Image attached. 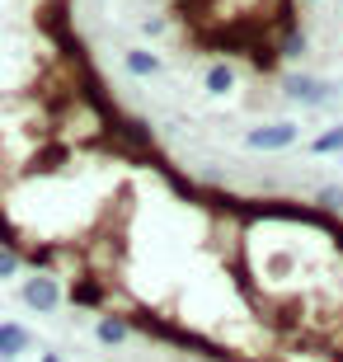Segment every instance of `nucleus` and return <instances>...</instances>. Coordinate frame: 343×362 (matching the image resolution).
<instances>
[{"label": "nucleus", "mask_w": 343, "mask_h": 362, "mask_svg": "<svg viewBox=\"0 0 343 362\" xmlns=\"http://www.w3.org/2000/svg\"><path fill=\"white\" fill-rule=\"evenodd\" d=\"M296 141H301V122H291V118L254 122L250 132H245V146H250V151H264V156H273V151H291Z\"/></svg>", "instance_id": "1"}, {"label": "nucleus", "mask_w": 343, "mask_h": 362, "mask_svg": "<svg viewBox=\"0 0 343 362\" xmlns=\"http://www.w3.org/2000/svg\"><path fill=\"white\" fill-rule=\"evenodd\" d=\"M19 301L28 310H38V315H57L62 301H66V287L57 282V273H28L24 287H19Z\"/></svg>", "instance_id": "2"}, {"label": "nucleus", "mask_w": 343, "mask_h": 362, "mask_svg": "<svg viewBox=\"0 0 343 362\" xmlns=\"http://www.w3.org/2000/svg\"><path fill=\"white\" fill-rule=\"evenodd\" d=\"M282 90H287L291 104H301V108H330L334 99H339V85L320 81V76H306V71L282 76Z\"/></svg>", "instance_id": "3"}, {"label": "nucleus", "mask_w": 343, "mask_h": 362, "mask_svg": "<svg viewBox=\"0 0 343 362\" xmlns=\"http://www.w3.org/2000/svg\"><path fill=\"white\" fill-rule=\"evenodd\" d=\"M66 301L76 310H104L108 306V278L94 269H80L76 278L66 282Z\"/></svg>", "instance_id": "4"}, {"label": "nucleus", "mask_w": 343, "mask_h": 362, "mask_svg": "<svg viewBox=\"0 0 343 362\" xmlns=\"http://www.w3.org/2000/svg\"><path fill=\"white\" fill-rule=\"evenodd\" d=\"M273 47H277V62H301V57L310 52V38H306V28H301V19H287V24L277 28V38H273Z\"/></svg>", "instance_id": "5"}, {"label": "nucleus", "mask_w": 343, "mask_h": 362, "mask_svg": "<svg viewBox=\"0 0 343 362\" xmlns=\"http://www.w3.org/2000/svg\"><path fill=\"white\" fill-rule=\"evenodd\" d=\"M132 334H136V329H132V320H127L122 310H104V315H99V325H94V339H99L104 349H122Z\"/></svg>", "instance_id": "6"}, {"label": "nucleus", "mask_w": 343, "mask_h": 362, "mask_svg": "<svg viewBox=\"0 0 343 362\" xmlns=\"http://www.w3.org/2000/svg\"><path fill=\"white\" fill-rule=\"evenodd\" d=\"M28 349H33V334H28V325H19V320H0V362L24 358Z\"/></svg>", "instance_id": "7"}, {"label": "nucleus", "mask_w": 343, "mask_h": 362, "mask_svg": "<svg viewBox=\"0 0 343 362\" xmlns=\"http://www.w3.org/2000/svg\"><path fill=\"white\" fill-rule=\"evenodd\" d=\"M122 71H127L132 81H156L160 71H165V62H160V52H151V47H127V52H122Z\"/></svg>", "instance_id": "8"}, {"label": "nucleus", "mask_w": 343, "mask_h": 362, "mask_svg": "<svg viewBox=\"0 0 343 362\" xmlns=\"http://www.w3.org/2000/svg\"><path fill=\"white\" fill-rule=\"evenodd\" d=\"M19 255H24V269H33V273H57V264H62V250L47 240H24Z\"/></svg>", "instance_id": "9"}, {"label": "nucleus", "mask_w": 343, "mask_h": 362, "mask_svg": "<svg viewBox=\"0 0 343 362\" xmlns=\"http://www.w3.org/2000/svg\"><path fill=\"white\" fill-rule=\"evenodd\" d=\"M306 156H343V122L325 127L320 136H310L306 141Z\"/></svg>", "instance_id": "10"}, {"label": "nucleus", "mask_w": 343, "mask_h": 362, "mask_svg": "<svg viewBox=\"0 0 343 362\" xmlns=\"http://www.w3.org/2000/svg\"><path fill=\"white\" fill-rule=\"evenodd\" d=\"M202 90H207V94H231V90H236V66H226V62H211L207 76H202Z\"/></svg>", "instance_id": "11"}, {"label": "nucleus", "mask_w": 343, "mask_h": 362, "mask_svg": "<svg viewBox=\"0 0 343 362\" xmlns=\"http://www.w3.org/2000/svg\"><path fill=\"white\" fill-rule=\"evenodd\" d=\"M24 273V255L19 250H10V245H0V282H10Z\"/></svg>", "instance_id": "12"}, {"label": "nucleus", "mask_w": 343, "mask_h": 362, "mask_svg": "<svg viewBox=\"0 0 343 362\" xmlns=\"http://www.w3.org/2000/svg\"><path fill=\"white\" fill-rule=\"evenodd\" d=\"M315 207H320L325 216H330V212H343V184H325V188L315 193Z\"/></svg>", "instance_id": "13"}, {"label": "nucleus", "mask_w": 343, "mask_h": 362, "mask_svg": "<svg viewBox=\"0 0 343 362\" xmlns=\"http://www.w3.org/2000/svg\"><path fill=\"white\" fill-rule=\"evenodd\" d=\"M165 28H170V19H165V14H146V19H141V33H146V38H160Z\"/></svg>", "instance_id": "14"}, {"label": "nucleus", "mask_w": 343, "mask_h": 362, "mask_svg": "<svg viewBox=\"0 0 343 362\" xmlns=\"http://www.w3.org/2000/svg\"><path fill=\"white\" fill-rule=\"evenodd\" d=\"M291 5H301V10H320L325 0H291Z\"/></svg>", "instance_id": "15"}, {"label": "nucleus", "mask_w": 343, "mask_h": 362, "mask_svg": "<svg viewBox=\"0 0 343 362\" xmlns=\"http://www.w3.org/2000/svg\"><path fill=\"white\" fill-rule=\"evenodd\" d=\"M38 362H66L62 353H38Z\"/></svg>", "instance_id": "16"}, {"label": "nucleus", "mask_w": 343, "mask_h": 362, "mask_svg": "<svg viewBox=\"0 0 343 362\" xmlns=\"http://www.w3.org/2000/svg\"><path fill=\"white\" fill-rule=\"evenodd\" d=\"M226 362H231V358H226Z\"/></svg>", "instance_id": "17"}]
</instances>
